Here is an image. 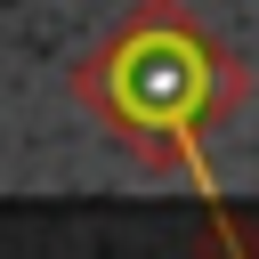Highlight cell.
<instances>
[{"mask_svg": "<svg viewBox=\"0 0 259 259\" xmlns=\"http://www.w3.org/2000/svg\"><path fill=\"white\" fill-rule=\"evenodd\" d=\"M65 89L113 146H130L154 170H178L243 105L251 73L235 49H219V32H202L170 0H146L65 73Z\"/></svg>", "mask_w": 259, "mask_h": 259, "instance_id": "6da1fadb", "label": "cell"}]
</instances>
